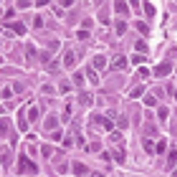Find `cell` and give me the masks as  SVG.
<instances>
[{
    "instance_id": "cell-1",
    "label": "cell",
    "mask_w": 177,
    "mask_h": 177,
    "mask_svg": "<svg viewBox=\"0 0 177 177\" xmlns=\"http://www.w3.org/2000/svg\"><path fill=\"white\" fill-rule=\"evenodd\" d=\"M127 60L125 56L120 54L114 55L110 63V68L112 70H119L126 67Z\"/></svg>"
},
{
    "instance_id": "cell-2",
    "label": "cell",
    "mask_w": 177,
    "mask_h": 177,
    "mask_svg": "<svg viewBox=\"0 0 177 177\" xmlns=\"http://www.w3.org/2000/svg\"><path fill=\"white\" fill-rule=\"evenodd\" d=\"M172 67L169 62L165 61L154 68V74L156 77H162L171 74Z\"/></svg>"
},
{
    "instance_id": "cell-3",
    "label": "cell",
    "mask_w": 177,
    "mask_h": 177,
    "mask_svg": "<svg viewBox=\"0 0 177 177\" xmlns=\"http://www.w3.org/2000/svg\"><path fill=\"white\" fill-rule=\"evenodd\" d=\"M19 164H20V169H21L22 171L25 170L26 168H27L28 169H29V171H31V172H34V173L37 172L38 169L36 165L32 162H31L25 156H22L20 157Z\"/></svg>"
},
{
    "instance_id": "cell-4",
    "label": "cell",
    "mask_w": 177,
    "mask_h": 177,
    "mask_svg": "<svg viewBox=\"0 0 177 177\" xmlns=\"http://www.w3.org/2000/svg\"><path fill=\"white\" fill-rule=\"evenodd\" d=\"M94 95L91 92H85L80 94L79 97V101L82 106L88 107L93 103Z\"/></svg>"
},
{
    "instance_id": "cell-5",
    "label": "cell",
    "mask_w": 177,
    "mask_h": 177,
    "mask_svg": "<svg viewBox=\"0 0 177 177\" xmlns=\"http://www.w3.org/2000/svg\"><path fill=\"white\" fill-rule=\"evenodd\" d=\"M4 26L13 29L18 35H23L27 31L26 27L21 22H17L12 24H5Z\"/></svg>"
},
{
    "instance_id": "cell-6",
    "label": "cell",
    "mask_w": 177,
    "mask_h": 177,
    "mask_svg": "<svg viewBox=\"0 0 177 177\" xmlns=\"http://www.w3.org/2000/svg\"><path fill=\"white\" fill-rule=\"evenodd\" d=\"M88 171V168L81 162H76L74 165V172L76 175L78 176L85 175Z\"/></svg>"
},
{
    "instance_id": "cell-7",
    "label": "cell",
    "mask_w": 177,
    "mask_h": 177,
    "mask_svg": "<svg viewBox=\"0 0 177 177\" xmlns=\"http://www.w3.org/2000/svg\"><path fill=\"white\" fill-rule=\"evenodd\" d=\"M93 61L94 67L99 70H102L106 65V58L101 55H98L95 56Z\"/></svg>"
},
{
    "instance_id": "cell-8",
    "label": "cell",
    "mask_w": 177,
    "mask_h": 177,
    "mask_svg": "<svg viewBox=\"0 0 177 177\" xmlns=\"http://www.w3.org/2000/svg\"><path fill=\"white\" fill-rule=\"evenodd\" d=\"M58 126V120L54 116L48 117L44 123V127L47 129H51L56 128Z\"/></svg>"
},
{
    "instance_id": "cell-9",
    "label": "cell",
    "mask_w": 177,
    "mask_h": 177,
    "mask_svg": "<svg viewBox=\"0 0 177 177\" xmlns=\"http://www.w3.org/2000/svg\"><path fill=\"white\" fill-rule=\"evenodd\" d=\"M115 10L119 13H128L129 12L126 3L123 1H115Z\"/></svg>"
},
{
    "instance_id": "cell-10",
    "label": "cell",
    "mask_w": 177,
    "mask_h": 177,
    "mask_svg": "<svg viewBox=\"0 0 177 177\" xmlns=\"http://www.w3.org/2000/svg\"><path fill=\"white\" fill-rule=\"evenodd\" d=\"M87 75L90 81L93 85L97 86L99 84V77L95 71L91 69L90 67H88L87 69Z\"/></svg>"
},
{
    "instance_id": "cell-11",
    "label": "cell",
    "mask_w": 177,
    "mask_h": 177,
    "mask_svg": "<svg viewBox=\"0 0 177 177\" xmlns=\"http://www.w3.org/2000/svg\"><path fill=\"white\" fill-rule=\"evenodd\" d=\"M72 89L70 82L67 79H65L60 83L59 85V90L62 94H66Z\"/></svg>"
},
{
    "instance_id": "cell-12",
    "label": "cell",
    "mask_w": 177,
    "mask_h": 177,
    "mask_svg": "<svg viewBox=\"0 0 177 177\" xmlns=\"http://www.w3.org/2000/svg\"><path fill=\"white\" fill-rule=\"evenodd\" d=\"M145 90V87L143 86H139L134 88L129 93V96L134 99L139 98L143 94Z\"/></svg>"
},
{
    "instance_id": "cell-13",
    "label": "cell",
    "mask_w": 177,
    "mask_h": 177,
    "mask_svg": "<svg viewBox=\"0 0 177 177\" xmlns=\"http://www.w3.org/2000/svg\"><path fill=\"white\" fill-rule=\"evenodd\" d=\"M135 48L136 51L146 53L148 51V48L146 44L143 40H139L136 43Z\"/></svg>"
},
{
    "instance_id": "cell-14",
    "label": "cell",
    "mask_w": 177,
    "mask_h": 177,
    "mask_svg": "<svg viewBox=\"0 0 177 177\" xmlns=\"http://www.w3.org/2000/svg\"><path fill=\"white\" fill-rule=\"evenodd\" d=\"M144 147L148 154H152L154 152V143L152 140L147 139L144 141Z\"/></svg>"
},
{
    "instance_id": "cell-15",
    "label": "cell",
    "mask_w": 177,
    "mask_h": 177,
    "mask_svg": "<svg viewBox=\"0 0 177 177\" xmlns=\"http://www.w3.org/2000/svg\"><path fill=\"white\" fill-rule=\"evenodd\" d=\"M177 152L175 150L171 151L168 159V166L171 168H173L177 162Z\"/></svg>"
},
{
    "instance_id": "cell-16",
    "label": "cell",
    "mask_w": 177,
    "mask_h": 177,
    "mask_svg": "<svg viewBox=\"0 0 177 177\" xmlns=\"http://www.w3.org/2000/svg\"><path fill=\"white\" fill-rule=\"evenodd\" d=\"M74 53L73 51L69 50L65 55L64 58V63L67 66H69L72 64L74 61Z\"/></svg>"
},
{
    "instance_id": "cell-17",
    "label": "cell",
    "mask_w": 177,
    "mask_h": 177,
    "mask_svg": "<svg viewBox=\"0 0 177 177\" xmlns=\"http://www.w3.org/2000/svg\"><path fill=\"white\" fill-rule=\"evenodd\" d=\"M143 101L148 106H153L156 103V100L152 95L149 93L147 94L143 99Z\"/></svg>"
},
{
    "instance_id": "cell-18",
    "label": "cell",
    "mask_w": 177,
    "mask_h": 177,
    "mask_svg": "<svg viewBox=\"0 0 177 177\" xmlns=\"http://www.w3.org/2000/svg\"><path fill=\"white\" fill-rule=\"evenodd\" d=\"M128 28V25L126 22L123 21L119 22L117 23V26H116V32H117V35L119 36H122L126 31Z\"/></svg>"
},
{
    "instance_id": "cell-19",
    "label": "cell",
    "mask_w": 177,
    "mask_h": 177,
    "mask_svg": "<svg viewBox=\"0 0 177 177\" xmlns=\"http://www.w3.org/2000/svg\"><path fill=\"white\" fill-rule=\"evenodd\" d=\"M169 113V110L166 107L162 106L159 108L157 112V114L159 117L162 120H166Z\"/></svg>"
},
{
    "instance_id": "cell-20",
    "label": "cell",
    "mask_w": 177,
    "mask_h": 177,
    "mask_svg": "<svg viewBox=\"0 0 177 177\" xmlns=\"http://www.w3.org/2000/svg\"><path fill=\"white\" fill-rule=\"evenodd\" d=\"M73 79L74 84L77 86L81 87L84 84V79L82 74L79 73H76L74 74Z\"/></svg>"
},
{
    "instance_id": "cell-21",
    "label": "cell",
    "mask_w": 177,
    "mask_h": 177,
    "mask_svg": "<svg viewBox=\"0 0 177 177\" xmlns=\"http://www.w3.org/2000/svg\"><path fill=\"white\" fill-rule=\"evenodd\" d=\"M117 126L122 129H125L128 126L129 122L126 117L122 114L119 117L117 122Z\"/></svg>"
},
{
    "instance_id": "cell-22",
    "label": "cell",
    "mask_w": 177,
    "mask_h": 177,
    "mask_svg": "<svg viewBox=\"0 0 177 177\" xmlns=\"http://www.w3.org/2000/svg\"><path fill=\"white\" fill-rule=\"evenodd\" d=\"M26 57L28 59L31 60L35 57L36 54L34 47L32 45H28L26 47Z\"/></svg>"
},
{
    "instance_id": "cell-23",
    "label": "cell",
    "mask_w": 177,
    "mask_h": 177,
    "mask_svg": "<svg viewBox=\"0 0 177 177\" xmlns=\"http://www.w3.org/2000/svg\"><path fill=\"white\" fill-rule=\"evenodd\" d=\"M137 25L139 31L144 35H147L149 32V28L143 21H139L137 23Z\"/></svg>"
},
{
    "instance_id": "cell-24",
    "label": "cell",
    "mask_w": 177,
    "mask_h": 177,
    "mask_svg": "<svg viewBox=\"0 0 177 177\" xmlns=\"http://www.w3.org/2000/svg\"><path fill=\"white\" fill-rule=\"evenodd\" d=\"M28 119L31 123H34L38 116V111L35 107H32L28 111Z\"/></svg>"
},
{
    "instance_id": "cell-25",
    "label": "cell",
    "mask_w": 177,
    "mask_h": 177,
    "mask_svg": "<svg viewBox=\"0 0 177 177\" xmlns=\"http://www.w3.org/2000/svg\"><path fill=\"white\" fill-rule=\"evenodd\" d=\"M145 12L150 17H152L155 15L156 10L153 6L149 3H146L144 5Z\"/></svg>"
},
{
    "instance_id": "cell-26",
    "label": "cell",
    "mask_w": 177,
    "mask_h": 177,
    "mask_svg": "<svg viewBox=\"0 0 177 177\" xmlns=\"http://www.w3.org/2000/svg\"><path fill=\"white\" fill-rule=\"evenodd\" d=\"M113 156L115 160L119 163H123L124 160V155L122 151L115 150L113 153Z\"/></svg>"
},
{
    "instance_id": "cell-27",
    "label": "cell",
    "mask_w": 177,
    "mask_h": 177,
    "mask_svg": "<svg viewBox=\"0 0 177 177\" xmlns=\"http://www.w3.org/2000/svg\"><path fill=\"white\" fill-rule=\"evenodd\" d=\"M147 59L146 57L143 56L135 55L132 58L133 64L137 65L139 63H143L146 61Z\"/></svg>"
},
{
    "instance_id": "cell-28",
    "label": "cell",
    "mask_w": 177,
    "mask_h": 177,
    "mask_svg": "<svg viewBox=\"0 0 177 177\" xmlns=\"http://www.w3.org/2000/svg\"><path fill=\"white\" fill-rule=\"evenodd\" d=\"M41 152L44 157L45 158L49 157L51 153V148L49 145H44L41 148Z\"/></svg>"
},
{
    "instance_id": "cell-29",
    "label": "cell",
    "mask_w": 177,
    "mask_h": 177,
    "mask_svg": "<svg viewBox=\"0 0 177 177\" xmlns=\"http://www.w3.org/2000/svg\"><path fill=\"white\" fill-rule=\"evenodd\" d=\"M18 128L22 132L28 131V125L26 121L24 119H20L18 121Z\"/></svg>"
},
{
    "instance_id": "cell-30",
    "label": "cell",
    "mask_w": 177,
    "mask_h": 177,
    "mask_svg": "<svg viewBox=\"0 0 177 177\" xmlns=\"http://www.w3.org/2000/svg\"><path fill=\"white\" fill-rule=\"evenodd\" d=\"M59 65V64L58 62L54 61L52 63H51L48 67V71L50 73H52V74L56 73L58 69Z\"/></svg>"
},
{
    "instance_id": "cell-31",
    "label": "cell",
    "mask_w": 177,
    "mask_h": 177,
    "mask_svg": "<svg viewBox=\"0 0 177 177\" xmlns=\"http://www.w3.org/2000/svg\"><path fill=\"white\" fill-rule=\"evenodd\" d=\"M103 123H104L105 128L107 131H111L114 127V124L110 120H108L106 117H104Z\"/></svg>"
},
{
    "instance_id": "cell-32",
    "label": "cell",
    "mask_w": 177,
    "mask_h": 177,
    "mask_svg": "<svg viewBox=\"0 0 177 177\" xmlns=\"http://www.w3.org/2000/svg\"><path fill=\"white\" fill-rule=\"evenodd\" d=\"M166 147V144L165 143V142L161 141L159 142V143L157 144V147H156V151L159 154H161L163 153V152L165 151V149Z\"/></svg>"
},
{
    "instance_id": "cell-33",
    "label": "cell",
    "mask_w": 177,
    "mask_h": 177,
    "mask_svg": "<svg viewBox=\"0 0 177 177\" xmlns=\"http://www.w3.org/2000/svg\"><path fill=\"white\" fill-rule=\"evenodd\" d=\"M77 37L80 40H84L89 37L90 34L89 32L86 31H77Z\"/></svg>"
},
{
    "instance_id": "cell-34",
    "label": "cell",
    "mask_w": 177,
    "mask_h": 177,
    "mask_svg": "<svg viewBox=\"0 0 177 177\" xmlns=\"http://www.w3.org/2000/svg\"><path fill=\"white\" fill-rule=\"evenodd\" d=\"M110 138L113 142H116L122 138V134L119 131H115L111 134Z\"/></svg>"
},
{
    "instance_id": "cell-35",
    "label": "cell",
    "mask_w": 177,
    "mask_h": 177,
    "mask_svg": "<svg viewBox=\"0 0 177 177\" xmlns=\"http://www.w3.org/2000/svg\"><path fill=\"white\" fill-rule=\"evenodd\" d=\"M51 57V55L47 51H45L42 53L41 56V60L43 63H46L49 60Z\"/></svg>"
},
{
    "instance_id": "cell-36",
    "label": "cell",
    "mask_w": 177,
    "mask_h": 177,
    "mask_svg": "<svg viewBox=\"0 0 177 177\" xmlns=\"http://www.w3.org/2000/svg\"><path fill=\"white\" fill-rule=\"evenodd\" d=\"M43 26V22L40 16L36 17L34 20V26L36 28H41Z\"/></svg>"
},
{
    "instance_id": "cell-37",
    "label": "cell",
    "mask_w": 177,
    "mask_h": 177,
    "mask_svg": "<svg viewBox=\"0 0 177 177\" xmlns=\"http://www.w3.org/2000/svg\"><path fill=\"white\" fill-rule=\"evenodd\" d=\"M13 89H14V91L17 94H20L22 92L23 90V86L21 85V84L18 82H16L14 84Z\"/></svg>"
},
{
    "instance_id": "cell-38",
    "label": "cell",
    "mask_w": 177,
    "mask_h": 177,
    "mask_svg": "<svg viewBox=\"0 0 177 177\" xmlns=\"http://www.w3.org/2000/svg\"><path fill=\"white\" fill-rule=\"evenodd\" d=\"M12 96V93H11L9 88L6 87L3 90V93H2V96L3 98H9Z\"/></svg>"
},
{
    "instance_id": "cell-39",
    "label": "cell",
    "mask_w": 177,
    "mask_h": 177,
    "mask_svg": "<svg viewBox=\"0 0 177 177\" xmlns=\"http://www.w3.org/2000/svg\"><path fill=\"white\" fill-rule=\"evenodd\" d=\"M31 5V3L29 1H18L17 2V5L20 8H26V7L30 6Z\"/></svg>"
},
{
    "instance_id": "cell-40",
    "label": "cell",
    "mask_w": 177,
    "mask_h": 177,
    "mask_svg": "<svg viewBox=\"0 0 177 177\" xmlns=\"http://www.w3.org/2000/svg\"><path fill=\"white\" fill-rule=\"evenodd\" d=\"M59 46H60V43L58 41H54V42H51L49 45L50 49L52 50V51H54V52L57 51Z\"/></svg>"
},
{
    "instance_id": "cell-41",
    "label": "cell",
    "mask_w": 177,
    "mask_h": 177,
    "mask_svg": "<svg viewBox=\"0 0 177 177\" xmlns=\"http://www.w3.org/2000/svg\"><path fill=\"white\" fill-rule=\"evenodd\" d=\"M107 115L112 119H115L116 117V113L113 110H107L106 111Z\"/></svg>"
},
{
    "instance_id": "cell-42",
    "label": "cell",
    "mask_w": 177,
    "mask_h": 177,
    "mask_svg": "<svg viewBox=\"0 0 177 177\" xmlns=\"http://www.w3.org/2000/svg\"><path fill=\"white\" fill-rule=\"evenodd\" d=\"M139 71L140 73H142V74H144L145 76H148L149 74V71L148 70V68L144 66L140 67L139 69Z\"/></svg>"
},
{
    "instance_id": "cell-43",
    "label": "cell",
    "mask_w": 177,
    "mask_h": 177,
    "mask_svg": "<svg viewBox=\"0 0 177 177\" xmlns=\"http://www.w3.org/2000/svg\"><path fill=\"white\" fill-rule=\"evenodd\" d=\"M0 127H1V132L2 134L5 133V132L6 131L7 129V125L6 123H5V122H1V125H0Z\"/></svg>"
},
{
    "instance_id": "cell-44",
    "label": "cell",
    "mask_w": 177,
    "mask_h": 177,
    "mask_svg": "<svg viewBox=\"0 0 177 177\" xmlns=\"http://www.w3.org/2000/svg\"><path fill=\"white\" fill-rule=\"evenodd\" d=\"M42 89H43V90L44 91H45L47 93H51L53 92V89L52 87L49 86V85H45V86H44Z\"/></svg>"
},
{
    "instance_id": "cell-45",
    "label": "cell",
    "mask_w": 177,
    "mask_h": 177,
    "mask_svg": "<svg viewBox=\"0 0 177 177\" xmlns=\"http://www.w3.org/2000/svg\"><path fill=\"white\" fill-rule=\"evenodd\" d=\"M49 1H47V0H40V1H37V3H36V6L39 7L42 6L43 5H46L49 2Z\"/></svg>"
},
{
    "instance_id": "cell-46",
    "label": "cell",
    "mask_w": 177,
    "mask_h": 177,
    "mask_svg": "<svg viewBox=\"0 0 177 177\" xmlns=\"http://www.w3.org/2000/svg\"><path fill=\"white\" fill-rule=\"evenodd\" d=\"M52 138L56 141H58L61 139V134L59 132L54 133L52 135Z\"/></svg>"
},
{
    "instance_id": "cell-47",
    "label": "cell",
    "mask_w": 177,
    "mask_h": 177,
    "mask_svg": "<svg viewBox=\"0 0 177 177\" xmlns=\"http://www.w3.org/2000/svg\"><path fill=\"white\" fill-rule=\"evenodd\" d=\"M104 119V117H103L102 116H100V115H97L95 117L96 121L99 123H103Z\"/></svg>"
},
{
    "instance_id": "cell-48",
    "label": "cell",
    "mask_w": 177,
    "mask_h": 177,
    "mask_svg": "<svg viewBox=\"0 0 177 177\" xmlns=\"http://www.w3.org/2000/svg\"><path fill=\"white\" fill-rule=\"evenodd\" d=\"M74 1H63V6L68 7L74 3Z\"/></svg>"
},
{
    "instance_id": "cell-49",
    "label": "cell",
    "mask_w": 177,
    "mask_h": 177,
    "mask_svg": "<svg viewBox=\"0 0 177 177\" xmlns=\"http://www.w3.org/2000/svg\"><path fill=\"white\" fill-rule=\"evenodd\" d=\"M92 176L94 177H103L104 175H102L100 172H95L93 173Z\"/></svg>"
},
{
    "instance_id": "cell-50",
    "label": "cell",
    "mask_w": 177,
    "mask_h": 177,
    "mask_svg": "<svg viewBox=\"0 0 177 177\" xmlns=\"http://www.w3.org/2000/svg\"><path fill=\"white\" fill-rule=\"evenodd\" d=\"M13 14H14V11H13L12 9H10L7 13L6 16L7 17H10V16H12Z\"/></svg>"
}]
</instances>
